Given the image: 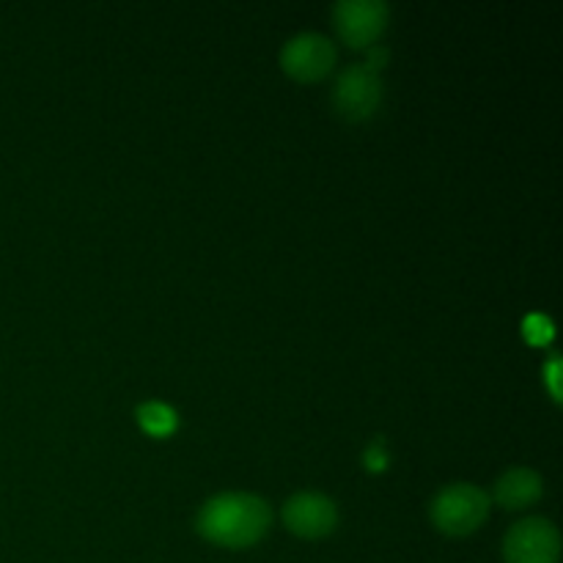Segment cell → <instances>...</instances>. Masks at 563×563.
<instances>
[{
  "label": "cell",
  "mask_w": 563,
  "mask_h": 563,
  "mask_svg": "<svg viewBox=\"0 0 563 563\" xmlns=\"http://www.w3.org/2000/svg\"><path fill=\"white\" fill-rule=\"evenodd\" d=\"M273 526V506L253 493H218L198 509L196 528L203 539L229 550L262 542Z\"/></svg>",
  "instance_id": "1"
},
{
  "label": "cell",
  "mask_w": 563,
  "mask_h": 563,
  "mask_svg": "<svg viewBox=\"0 0 563 563\" xmlns=\"http://www.w3.org/2000/svg\"><path fill=\"white\" fill-rule=\"evenodd\" d=\"M489 498L482 487L467 482L449 484L440 489L432 500H429V520L434 522L438 531L445 537H467V533L478 531L482 522L489 515Z\"/></svg>",
  "instance_id": "2"
},
{
  "label": "cell",
  "mask_w": 563,
  "mask_h": 563,
  "mask_svg": "<svg viewBox=\"0 0 563 563\" xmlns=\"http://www.w3.org/2000/svg\"><path fill=\"white\" fill-rule=\"evenodd\" d=\"M383 102V77L366 64H350L333 82V108L350 121H366Z\"/></svg>",
  "instance_id": "3"
},
{
  "label": "cell",
  "mask_w": 563,
  "mask_h": 563,
  "mask_svg": "<svg viewBox=\"0 0 563 563\" xmlns=\"http://www.w3.org/2000/svg\"><path fill=\"white\" fill-rule=\"evenodd\" d=\"M506 563H559L561 533L548 517H526L515 522L504 539Z\"/></svg>",
  "instance_id": "4"
},
{
  "label": "cell",
  "mask_w": 563,
  "mask_h": 563,
  "mask_svg": "<svg viewBox=\"0 0 563 563\" xmlns=\"http://www.w3.org/2000/svg\"><path fill=\"white\" fill-rule=\"evenodd\" d=\"M335 58H339L335 44L317 31L295 33L280 49V66H284L286 75L300 82L322 80L324 75L333 71Z\"/></svg>",
  "instance_id": "5"
},
{
  "label": "cell",
  "mask_w": 563,
  "mask_h": 563,
  "mask_svg": "<svg viewBox=\"0 0 563 563\" xmlns=\"http://www.w3.org/2000/svg\"><path fill=\"white\" fill-rule=\"evenodd\" d=\"M390 5L385 0H339L333 5V22L339 36L350 47H372L388 27Z\"/></svg>",
  "instance_id": "6"
},
{
  "label": "cell",
  "mask_w": 563,
  "mask_h": 563,
  "mask_svg": "<svg viewBox=\"0 0 563 563\" xmlns=\"http://www.w3.org/2000/svg\"><path fill=\"white\" fill-rule=\"evenodd\" d=\"M280 517L295 537L322 539L339 526V506L328 495L306 489V493H295L286 500Z\"/></svg>",
  "instance_id": "7"
},
{
  "label": "cell",
  "mask_w": 563,
  "mask_h": 563,
  "mask_svg": "<svg viewBox=\"0 0 563 563\" xmlns=\"http://www.w3.org/2000/svg\"><path fill=\"white\" fill-rule=\"evenodd\" d=\"M544 495V478L531 467H509L504 476H498L493 487V498L504 509H528Z\"/></svg>",
  "instance_id": "8"
},
{
  "label": "cell",
  "mask_w": 563,
  "mask_h": 563,
  "mask_svg": "<svg viewBox=\"0 0 563 563\" xmlns=\"http://www.w3.org/2000/svg\"><path fill=\"white\" fill-rule=\"evenodd\" d=\"M135 418L137 427L146 434H152V438H168V434H174L176 427H179V416H176L174 407L157 399L141 401L135 410Z\"/></svg>",
  "instance_id": "9"
},
{
  "label": "cell",
  "mask_w": 563,
  "mask_h": 563,
  "mask_svg": "<svg viewBox=\"0 0 563 563\" xmlns=\"http://www.w3.org/2000/svg\"><path fill=\"white\" fill-rule=\"evenodd\" d=\"M522 333H526V339L531 341V344L542 346L553 339V322H550L544 313H531V317H526V322H522Z\"/></svg>",
  "instance_id": "10"
},
{
  "label": "cell",
  "mask_w": 563,
  "mask_h": 563,
  "mask_svg": "<svg viewBox=\"0 0 563 563\" xmlns=\"http://www.w3.org/2000/svg\"><path fill=\"white\" fill-rule=\"evenodd\" d=\"M363 465L372 467V471H383V467H388V451H385L383 440H374V443L363 451Z\"/></svg>",
  "instance_id": "11"
},
{
  "label": "cell",
  "mask_w": 563,
  "mask_h": 563,
  "mask_svg": "<svg viewBox=\"0 0 563 563\" xmlns=\"http://www.w3.org/2000/svg\"><path fill=\"white\" fill-rule=\"evenodd\" d=\"M388 58H390L388 49L377 47V44H372V47L366 49V60H363V64L372 66L374 71H379V69H383V66H388Z\"/></svg>",
  "instance_id": "12"
},
{
  "label": "cell",
  "mask_w": 563,
  "mask_h": 563,
  "mask_svg": "<svg viewBox=\"0 0 563 563\" xmlns=\"http://www.w3.org/2000/svg\"><path fill=\"white\" fill-rule=\"evenodd\" d=\"M542 372H544V377H548V385H550V390H553V396H555V399H559V394H561V388H559L561 357H559V355H555V357H550V361H548V366H544Z\"/></svg>",
  "instance_id": "13"
}]
</instances>
